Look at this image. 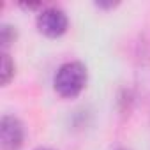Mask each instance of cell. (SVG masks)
Masks as SVG:
<instances>
[{"label":"cell","instance_id":"cell-1","mask_svg":"<svg viewBox=\"0 0 150 150\" xmlns=\"http://www.w3.org/2000/svg\"><path fill=\"white\" fill-rule=\"evenodd\" d=\"M88 83V69L80 60L64 62L53 76V90L62 99L78 97Z\"/></svg>","mask_w":150,"mask_h":150},{"label":"cell","instance_id":"cell-2","mask_svg":"<svg viewBox=\"0 0 150 150\" xmlns=\"http://www.w3.org/2000/svg\"><path fill=\"white\" fill-rule=\"evenodd\" d=\"M35 27L39 34L50 39L62 37L69 30V16L58 6H46L35 16Z\"/></svg>","mask_w":150,"mask_h":150},{"label":"cell","instance_id":"cell-3","mask_svg":"<svg viewBox=\"0 0 150 150\" xmlns=\"http://www.w3.org/2000/svg\"><path fill=\"white\" fill-rule=\"evenodd\" d=\"M27 129L20 117L6 113L0 118V148L2 150H20L25 145Z\"/></svg>","mask_w":150,"mask_h":150},{"label":"cell","instance_id":"cell-4","mask_svg":"<svg viewBox=\"0 0 150 150\" xmlns=\"http://www.w3.org/2000/svg\"><path fill=\"white\" fill-rule=\"evenodd\" d=\"M136 106V94L132 88L129 87H124L118 90V96H117V108H118V113L125 118L132 113Z\"/></svg>","mask_w":150,"mask_h":150},{"label":"cell","instance_id":"cell-5","mask_svg":"<svg viewBox=\"0 0 150 150\" xmlns=\"http://www.w3.org/2000/svg\"><path fill=\"white\" fill-rule=\"evenodd\" d=\"M16 41H18V28H16V25L4 21L2 25H0V50L9 53V50L16 44Z\"/></svg>","mask_w":150,"mask_h":150},{"label":"cell","instance_id":"cell-6","mask_svg":"<svg viewBox=\"0 0 150 150\" xmlns=\"http://www.w3.org/2000/svg\"><path fill=\"white\" fill-rule=\"evenodd\" d=\"M16 76V64L11 57V53L2 51V64H0V83L2 87H7Z\"/></svg>","mask_w":150,"mask_h":150},{"label":"cell","instance_id":"cell-7","mask_svg":"<svg viewBox=\"0 0 150 150\" xmlns=\"http://www.w3.org/2000/svg\"><path fill=\"white\" fill-rule=\"evenodd\" d=\"M136 58L143 65H150V32L139 35L136 42Z\"/></svg>","mask_w":150,"mask_h":150},{"label":"cell","instance_id":"cell-8","mask_svg":"<svg viewBox=\"0 0 150 150\" xmlns=\"http://www.w3.org/2000/svg\"><path fill=\"white\" fill-rule=\"evenodd\" d=\"M118 6H120L118 0H97V2H94V7L99 11H113Z\"/></svg>","mask_w":150,"mask_h":150},{"label":"cell","instance_id":"cell-9","mask_svg":"<svg viewBox=\"0 0 150 150\" xmlns=\"http://www.w3.org/2000/svg\"><path fill=\"white\" fill-rule=\"evenodd\" d=\"M18 6L21 9H25V11H35V13H39V11H42L46 7L44 2H20Z\"/></svg>","mask_w":150,"mask_h":150},{"label":"cell","instance_id":"cell-10","mask_svg":"<svg viewBox=\"0 0 150 150\" xmlns=\"http://www.w3.org/2000/svg\"><path fill=\"white\" fill-rule=\"evenodd\" d=\"M34 150H55V148H50V146H37V148H34Z\"/></svg>","mask_w":150,"mask_h":150},{"label":"cell","instance_id":"cell-11","mask_svg":"<svg viewBox=\"0 0 150 150\" xmlns=\"http://www.w3.org/2000/svg\"><path fill=\"white\" fill-rule=\"evenodd\" d=\"M115 150H129V148H115Z\"/></svg>","mask_w":150,"mask_h":150}]
</instances>
